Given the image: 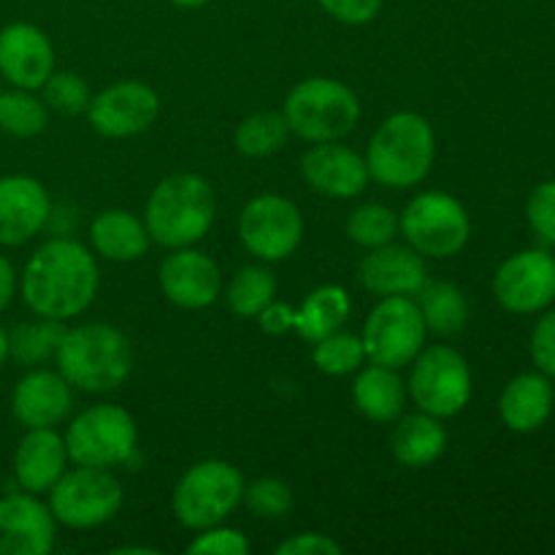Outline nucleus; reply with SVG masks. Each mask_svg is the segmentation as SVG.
Returning a JSON list of instances; mask_svg holds the SVG:
<instances>
[{
    "mask_svg": "<svg viewBox=\"0 0 555 555\" xmlns=\"http://www.w3.org/2000/svg\"><path fill=\"white\" fill-rule=\"evenodd\" d=\"M531 358L545 377L555 379V309L542 314L531 331Z\"/></svg>",
    "mask_w": 555,
    "mask_h": 555,
    "instance_id": "39",
    "label": "nucleus"
},
{
    "mask_svg": "<svg viewBox=\"0 0 555 555\" xmlns=\"http://www.w3.org/2000/svg\"><path fill=\"white\" fill-rule=\"evenodd\" d=\"M448 448V431H444L442 421L426 412L417 415L399 417L390 437V450H393L396 461L406 469H421V466L434 464L439 455Z\"/></svg>",
    "mask_w": 555,
    "mask_h": 555,
    "instance_id": "26",
    "label": "nucleus"
},
{
    "mask_svg": "<svg viewBox=\"0 0 555 555\" xmlns=\"http://www.w3.org/2000/svg\"><path fill=\"white\" fill-rule=\"evenodd\" d=\"M188 553L193 555H247L249 540L236 529H222L220 524L204 529L188 545Z\"/></svg>",
    "mask_w": 555,
    "mask_h": 555,
    "instance_id": "38",
    "label": "nucleus"
},
{
    "mask_svg": "<svg viewBox=\"0 0 555 555\" xmlns=\"http://www.w3.org/2000/svg\"><path fill=\"white\" fill-rule=\"evenodd\" d=\"M217 215L211 184L198 173H171L146 198L144 225L163 247H193L209 233Z\"/></svg>",
    "mask_w": 555,
    "mask_h": 555,
    "instance_id": "3",
    "label": "nucleus"
},
{
    "mask_svg": "<svg viewBox=\"0 0 555 555\" xmlns=\"http://www.w3.org/2000/svg\"><path fill=\"white\" fill-rule=\"evenodd\" d=\"M74 410L70 383L60 372L36 369L16 383L11 412L25 428H54Z\"/></svg>",
    "mask_w": 555,
    "mask_h": 555,
    "instance_id": "20",
    "label": "nucleus"
},
{
    "mask_svg": "<svg viewBox=\"0 0 555 555\" xmlns=\"http://www.w3.org/2000/svg\"><path fill=\"white\" fill-rule=\"evenodd\" d=\"M282 114L291 133H296L298 139L325 144V141H341L356 130L361 119V101L341 81L312 76L293 87Z\"/></svg>",
    "mask_w": 555,
    "mask_h": 555,
    "instance_id": "5",
    "label": "nucleus"
},
{
    "mask_svg": "<svg viewBox=\"0 0 555 555\" xmlns=\"http://www.w3.org/2000/svg\"><path fill=\"white\" fill-rule=\"evenodd\" d=\"M160 114V98L144 81H117L90 98L87 117L90 125L106 139H130L152 128Z\"/></svg>",
    "mask_w": 555,
    "mask_h": 555,
    "instance_id": "14",
    "label": "nucleus"
},
{
    "mask_svg": "<svg viewBox=\"0 0 555 555\" xmlns=\"http://www.w3.org/2000/svg\"><path fill=\"white\" fill-rule=\"evenodd\" d=\"M171 3L182 5V9H198V5L209 3V0H171Z\"/></svg>",
    "mask_w": 555,
    "mask_h": 555,
    "instance_id": "46",
    "label": "nucleus"
},
{
    "mask_svg": "<svg viewBox=\"0 0 555 555\" xmlns=\"http://www.w3.org/2000/svg\"><path fill=\"white\" fill-rule=\"evenodd\" d=\"M399 233L423 258H453L466 247L472 222L464 204L448 193H421L399 217Z\"/></svg>",
    "mask_w": 555,
    "mask_h": 555,
    "instance_id": "7",
    "label": "nucleus"
},
{
    "mask_svg": "<svg viewBox=\"0 0 555 555\" xmlns=\"http://www.w3.org/2000/svg\"><path fill=\"white\" fill-rule=\"evenodd\" d=\"M242 502L247 504L255 518L276 520L285 518L293 509V491L287 482L276 480V477H260V480L249 482V486L244 482Z\"/></svg>",
    "mask_w": 555,
    "mask_h": 555,
    "instance_id": "35",
    "label": "nucleus"
},
{
    "mask_svg": "<svg viewBox=\"0 0 555 555\" xmlns=\"http://www.w3.org/2000/svg\"><path fill=\"white\" fill-rule=\"evenodd\" d=\"M293 320H296V309L287 307V304L282 301H271L269 307L258 314L260 328L269 336H282L287 334V331H293Z\"/></svg>",
    "mask_w": 555,
    "mask_h": 555,
    "instance_id": "42",
    "label": "nucleus"
},
{
    "mask_svg": "<svg viewBox=\"0 0 555 555\" xmlns=\"http://www.w3.org/2000/svg\"><path fill=\"white\" fill-rule=\"evenodd\" d=\"M437 155V139L426 117L417 112H396L369 141V179L385 188H415L428 177Z\"/></svg>",
    "mask_w": 555,
    "mask_h": 555,
    "instance_id": "4",
    "label": "nucleus"
},
{
    "mask_svg": "<svg viewBox=\"0 0 555 555\" xmlns=\"http://www.w3.org/2000/svg\"><path fill=\"white\" fill-rule=\"evenodd\" d=\"M553 412V385L542 372H526L509 379L499 399V415L509 431L531 434L547 423Z\"/></svg>",
    "mask_w": 555,
    "mask_h": 555,
    "instance_id": "23",
    "label": "nucleus"
},
{
    "mask_svg": "<svg viewBox=\"0 0 555 555\" xmlns=\"http://www.w3.org/2000/svg\"><path fill=\"white\" fill-rule=\"evenodd\" d=\"M526 220L545 244H555V179L540 182L526 201Z\"/></svg>",
    "mask_w": 555,
    "mask_h": 555,
    "instance_id": "37",
    "label": "nucleus"
},
{
    "mask_svg": "<svg viewBox=\"0 0 555 555\" xmlns=\"http://www.w3.org/2000/svg\"><path fill=\"white\" fill-rule=\"evenodd\" d=\"M385 0H320L325 14L334 16L336 22L345 25H366L379 14Z\"/></svg>",
    "mask_w": 555,
    "mask_h": 555,
    "instance_id": "40",
    "label": "nucleus"
},
{
    "mask_svg": "<svg viewBox=\"0 0 555 555\" xmlns=\"http://www.w3.org/2000/svg\"><path fill=\"white\" fill-rule=\"evenodd\" d=\"M5 361H9V334L0 328V366H3Z\"/></svg>",
    "mask_w": 555,
    "mask_h": 555,
    "instance_id": "45",
    "label": "nucleus"
},
{
    "mask_svg": "<svg viewBox=\"0 0 555 555\" xmlns=\"http://www.w3.org/2000/svg\"><path fill=\"white\" fill-rule=\"evenodd\" d=\"M358 280L366 287L372 296L388 298V296H415L423 287L426 276V263L423 255L406 244L388 242L383 247H374L366 258L358 266Z\"/></svg>",
    "mask_w": 555,
    "mask_h": 555,
    "instance_id": "21",
    "label": "nucleus"
},
{
    "mask_svg": "<svg viewBox=\"0 0 555 555\" xmlns=\"http://www.w3.org/2000/svg\"><path fill=\"white\" fill-rule=\"evenodd\" d=\"M68 464L65 439L54 428H27L14 453V477L25 493H49Z\"/></svg>",
    "mask_w": 555,
    "mask_h": 555,
    "instance_id": "22",
    "label": "nucleus"
},
{
    "mask_svg": "<svg viewBox=\"0 0 555 555\" xmlns=\"http://www.w3.org/2000/svg\"><path fill=\"white\" fill-rule=\"evenodd\" d=\"M244 496V477L228 461H201L179 477L171 507L184 529L204 531L222 524Z\"/></svg>",
    "mask_w": 555,
    "mask_h": 555,
    "instance_id": "6",
    "label": "nucleus"
},
{
    "mask_svg": "<svg viewBox=\"0 0 555 555\" xmlns=\"http://www.w3.org/2000/svg\"><path fill=\"white\" fill-rule=\"evenodd\" d=\"M90 242L101 258L114 263H130L144 258L150 249V233L146 225L125 209H106L92 220Z\"/></svg>",
    "mask_w": 555,
    "mask_h": 555,
    "instance_id": "24",
    "label": "nucleus"
},
{
    "mask_svg": "<svg viewBox=\"0 0 555 555\" xmlns=\"http://www.w3.org/2000/svg\"><path fill=\"white\" fill-rule=\"evenodd\" d=\"M54 515L33 493L0 499V555H47L54 547Z\"/></svg>",
    "mask_w": 555,
    "mask_h": 555,
    "instance_id": "17",
    "label": "nucleus"
},
{
    "mask_svg": "<svg viewBox=\"0 0 555 555\" xmlns=\"http://www.w3.org/2000/svg\"><path fill=\"white\" fill-rule=\"evenodd\" d=\"M52 204L49 193L33 177L0 179V247H20L43 231Z\"/></svg>",
    "mask_w": 555,
    "mask_h": 555,
    "instance_id": "18",
    "label": "nucleus"
},
{
    "mask_svg": "<svg viewBox=\"0 0 555 555\" xmlns=\"http://www.w3.org/2000/svg\"><path fill=\"white\" fill-rule=\"evenodd\" d=\"M63 334V320L41 318V323L16 325L9 336V356H14L22 366H36L47 358H54Z\"/></svg>",
    "mask_w": 555,
    "mask_h": 555,
    "instance_id": "32",
    "label": "nucleus"
},
{
    "mask_svg": "<svg viewBox=\"0 0 555 555\" xmlns=\"http://www.w3.org/2000/svg\"><path fill=\"white\" fill-rule=\"evenodd\" d=\"M163 296L182 309H206L220 298V266L206 253L177 247L166 255L157 271Z\"/></svg>",
    "mask_w": 555,
    "mask_h": 555,
    "instance_id": "15",
    "label": "nucleus"
},
{
    "mask_svg": "<svg viewBox=\"0 0 555 555\" xmlns=\"http://www.w3.org/2000/svg\"><path fill=\"white\" fill-rule=\"evenodd\" d=\"M52 70L54 49L41 27L11 22L0 30V79L20 90H41Z\"/></svg>",
    "mask_w": 555,
    "mask_h": 555,
    "instance_id": "16",
    "label": "nucleus"
},
{
    "mask_svg": "<svg viewBox=\"0 0 555 555\" xmlns=\"http://www.w3.org/2000/svg\"><path fill=\"white\" fill-rule=\"evenodd\" d=\"M406 393L426 415L439 421L459 415L472 399L469 363L450 345L423 347L412 361Z\"/></svg>",
    "mask_w": 555,
    "mask_h": 555,
    "instance_id": "9",
    "label": "nucleus"
},
{
    "mask_svg": "<svg viewBox=\"0 0 555 555\" xmlns=\"http://www.w3.org/2000/svg\"><path fill=\"white\" fill-rule=\"evenodd\" d=\"M238 238L266 263L291 258L304 238V217L285 195H258L238 217Z\"/></svg>",
    "mask_w": 555,
    "mask_h": 555,
    "instance_id": "12",
    "label": "nucleus"
},
{
    "mask_svg": "<svg viewBox=\"0 0 555 555\" xmlns=\"http://www.w3.org/2000/svg\"><path fill=\"white\" fill-rule=\"evenodd\" d=\"M426 320L410 296L379 298L363 325L366 361L390 369L410 366L426 345Z\"/></svg>",
    "mask_w": 555,
    "mask_h": 555,
    "instance_id": "11",
    "label": "nucleus"
},
{
    "mask_svg": "<svg viewBox=\"0 0 555 555\" xmlns=\"http://www.w3.org/2000/svg\"><path fill=\"white\" fill-rule=\"evenodd\" d=\"M16 293V271L9 260L0 255V312H5V307L11 304Z\"/></svg>",
    "mask_w": 555,
    "mask_h": 555,
    "instance_id": "43",
    "label": "nucleus"
},
{
    "mask_svg": "<svg viewBox=\"0 0 555 555\" xmlns=\"http://www.w3.org/2000/svg\"><path fill=\"white\" fill-rule=\"evenodd\" d=\"M396 233H399V217L383 204H363L347 217V236L358 247H383V244L393 242Z\"/></svg>",
    "mask_w": 555,
    "mask_h": 555,
    "instance_id": "34",
    "label": "nucleus"
},
{
    "mask_svg": "<svg viewBox=\"0 0 555 555\" xmlns=\"http://www.w3.org/2000/svg\"><path fill=\"white\" fill-rule=\"evenodd\" d=\"M117 555H128V553H141V555H157V551L155 547H130V545H125V547H117V551H114Z\"/></svg>",
    "mask_w": 555,
    "mask_h": 555,
    "instance_id": "44",
    "label": "nucleus"
},
{
    "mask_svg": "<svg viewBox=\"0 0 555 555\" xmlns=\"http://www.w3.org/2000/svg\"><path fill=\"white\" fill-rule=\"evenodd\" d=\"M312 361L328 377H341V374L358 372L363 366V361H366L363 339L358 334H350V331H334V334L314 341Z\"/></svg>",
    "mask_w": 555,
    "mask_h": 555,
    "instance_id": "33",
    "label": "nucleus"
},
{
    "mask_svg": "<svg viewBox=\"0 0 555 555\" xmlns=\"http://www.w3.org/2000/svg\"><path fill=\"white\" fill-rule=\"evenodd\" d=\"M291 139L285 114L276 112H258L242 119L233 133V144L244 157H269L280 152Z\"/></svg>",
    "mask_w": 555,
    "mask_h": 555,
    "instance_id": "30",
    "label": "nucleus"
},
{
    "mask_svg": "<svg viewBox=\"0 0 555 555\" xmlns=\"http://www.w3.org/2000/svg\"><path fill=\"white\" fill-rule=\"evenodd\" d=\"M54 363L74 388L85 393H108L128 379L133 350L128 336L108 323H81L65 328Z\"/></svg>",
    "mask_w": 555,
    "mask_h": 555,
    "instance_id": "2",
    "label": "nucleus"
},
{
    "mask_svg": "<svg viewBox=\"0 0 555 555\" xmlns=\"http://www.w3.org/2000/svg\"><path fill=\"white\" fill-rule=\"evenodd\" d=\"M276 296V276L266 266H244L225 287V304L236 318H258Z\"/></svg>",
    "mask_w": 555,
    "mask_h": 555,
    "instance_id": "29",
    "label": "nucleus"
},
{
    "mask_svg": "<svg viewBox=\"0 0 555 555\" xmlns=\"http://www.w3.org/2000/svg\"><path fill=\"white\" fill-rule=\"evenodd\" d=\"M98 263L85 244L52 238L27 260L20 291L36 318L70 320L85 312L98 293Z\"/></svg>",
    "mask_w": 555,
    "mask_h": 555,
    "instance_id": "1",
    "label": "nucleus"
},
{
    "mask_svg": "<svg viewBox=\"0 0 555 555\" xmlns=\"http://www.w3.org/2000/svg\"><path fill=\"white\" fill-rule=\"evenodd\" d=\"M493 296L507 312L537 314L555 301V258L526 249L504 260L493 274Z\"/></svg>",
    "mask_w": 555,
    "mask_h": 555,
    "instance_id": "13",
    "label": "nucleus"
},
{
    "mask_svg": "<svg viewBox=\"0 0 555 555\" xmlns=\"http://www.w3.org/2000/svg\"><path fill=\"white\" fill-rule=\"evenodd\" d=\"M49 125L47 103L38 101L30 90L0 92V130L16 135V139H33L43 133Z\"/></svg>",
    "mask_w": 555,
    "mask_h": 555,
    "instance_id": "31",
    "label": "nucleus"
},
{
    "mask_svg": "<svg viewBox=\"0 0 555 555\" xmlns=\"http://www.w3.org/2000/svg\"><path fill=\"white\" fill-rule=\"evenodd\" d=\"M341 545L336 540H331L328 534H296L291 540H285L282 545H276V555H339Z\"/></svg>",
    "mask_w": 555,
    "mask_h": 555,
    "instance_id": "41",
    "label": "nucleus"
},
{
    "mask_svg": "<svg viewBox=\"0 0 555 555\" xmlns=\"http://www.w3.org/2000/svg\"><path fill=\"white\" fill-rule=\"evenodd\" d=\"M0 92H3V90H0Z\"/></svg>",
    "mask_w": 555,
    "mask_h": 555,
    "instance_id": "47",
    "label": "nucleus"
},
{
    "mask_svg": "<svg viewBox=\"0 0 555 555\" xmlns=\"http://www.w3.org/2000/svg\"><path fill=\"white\" fill-rule=\"evenodd\" d=\"M350 296L336 285H323L307 296L301 309H296V320H293V331L307 341H318L323 336L334 334L345 325L350 318Z\"/></svg>",
    "mask_w": 555,
    "mask_h": 555,
    "instance_id": "28",
    "label": "nucleus"
},
{
    "mask_svg": "<svg viewBox=\"0 0 555 555\" xmlns=\"http://www.w3.org/2000/svg\"><path fill=\"white\" fill-rule=\"evenodd\" d=\"M43 103L47 108H54L57 114H74L87 112L90 106V87L74 70H52L47 81H43Z\"/></svg>",
    "mask_w": 555,
    "mask_h": 555,
    "instance_id": "36",
    "label": "nucleus"
},
{
    "mask_svg": "<svg viewBox=\"0 0 555 555\" xmlns=\"http://www.w3.org/2000/svg\"><path fill=\"white\" fill-rule=\"evenodd\" d=\"M301 173L314 193L328 198H356L369 182L366 160L339 141L314 144L301 157Z\"/></svg>",
    "mask_w": 555,
    "mask_h": 555,
    "instance_id": "19",
    "label": "nucleus"
},
{
    "mask_svg": "<svg viewBox=\"0 0 555 555\" xmlns=\"http://www.w3.org/2000/svg\"><path fill=\"white\" fill-rule=\"evenodd\" d=\"M352 401H356L358 412L366 415L369 421L393 423L404 412L406 385L396 374V369L372 363L352 383Z\"/></svg>",
    "mask_w": 555,
    "mask_h": 555,
    "instance_id": "25",
    "label": "nucleus"
},
{
    "mask_svg": "<svg viewBox=\"0 0 555 555\" xmlns=\"http://www.w3.org/2000/svg\"><path fill=\"white\" fill-rule=\"evenodd\" d=\"M122 507V486L108 469L76 466L49 488V509L68 529H95Z\"/></svg>",
    "mask_w": 555,
    "mask_h": 555,
    "instance_id": "10",
    "label": "nucleus"
},
{
    "mask_svg": "<svg viewBox=\"0 0 555 555\" xmlns=\"http://www.w3.org/2000/svg\"><path fill=\"white\" fill-rule=\"evenodd\" d=\"M65 450L76 466H98L112 469L133 455L139 428L130 412L117 404L87 406L70 421L65 431Z\"/></svg>",
    "mask_w": 555,
    "mask_h": 555,
    "instance_id": "8",
    "label": "nucleus"
},
{
    "mask_svg": "<svg viewBox=\"0 0 555 555\" xmlns=\"http://www.w3.org/2000/svg\"><path fill=\"white\" fill-rule=\"evenodd\" d=\"M417 296V309H421L426 328L439 336L461 334L469 323V301L455 287L453 282L444 280H426Z\"/></svg>",
    "mask_w": 555,
    "mask_h": 555,
    "instance_id": "27",
    "label": "nucleus"
}]
</instances>
